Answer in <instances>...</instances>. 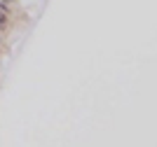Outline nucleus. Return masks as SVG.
Here are the masks:
<instances>
[{"mask_svg": "<svg viewBox=\"0 0 157 147\" xmlns=\"http://www.w3.org/2000/svg\"><path fill=\"white\" fill-rule=\"evenodd\" d=\"M7 26H10V14L0 9V31H7Z\"/></svg>", "mask_w": 157, "mask_h": 147, "instance_id": "obj_1", "label": "nucleus"}, {"mask_svg": "<svg viewBox=\"0 0 157 147\" xmlns=\"http://www.w3.org/2000/svg\"><path fill=\"white\" fill-rule=\"evenodd\" d=\"M2 2H7V5H10V2H14V0H2Z\"/></svg>", "mask_w": 157, "mask_h": 147, "instance_id": "obj_2", "label": "nucleus"}]
</instances>
